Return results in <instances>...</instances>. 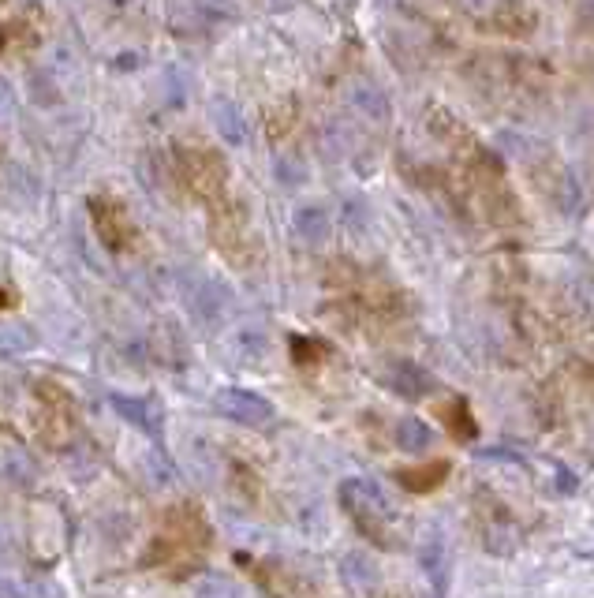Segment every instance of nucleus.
Listing matches in <instances>:
<instances>
[{
    "label": "nucleus",
    "instance_id": "obj_9",
    "mask_svg": "<svg viewBox=\"0 0 594 598\" xmlns=\"http://www.w3.org/2000/svg\"><path fill=\"white\" fill-rule=\"evenodd\" d=\"M191 299V311L202 326H217L221 314H225V292L213 285V281H198V292H187Z\"/></svg>",
    "mask_w": 594,
    "mask_h": 598
},
{
    "label": "nucleus",
    "instance_id": "obj_20",
    "mask_svg": "<svg viewBox=\"0 0 594 598\" xmlns=\"http://www.w3.org/2000/svg\"><path fill=\"white\" fill-rule=\"evenodd\" d=\"M344 217H348V225H352L355 232H363V225H367V206L359 199H348L344 202Z\"/></svg>",
    "mask_w": 594,
    "mask_h": 598
},
{
    "label": "nucleus",
    "instance_id": "obj_4",
    "mask_svg": "<svg viewBox=\"0 0 594 598\" xmlns=\"http://www.w3.org/2000/svg\"><path fill=\"white\" fill-rule=\"evenodd\" d=\"M213 408L232 419V423H243V427H269L273 423V404L266 397H258L251 389H221L213 397Z\"/></svg>",
    "mask_w": 594,
    "mask_h": 598
},
{
    "label": "nucleus",
    "instance_id": "obj_12",
    "mask_svg": "<svg viewBox=\"0 0 594 598\" xmlns=\"http://www.w3.org/2000/svg\"><path fill=\"white\" fill-rule=\"evenodd\" d=\"M430 442H434V430L426 427L423 419L408 415V419H400V423H396V445H400L404 453H426Z\"/></svg>",
    "mask_w": 594,
    "mask_h": 598
},
{
    "label": "nucleus",
    "instance_id": "obj_2",
    "mask_svg": "<svg viewBox=\"0 0 594 598\" xmlns=\"http://www.w3.org/2000/svg\"><path fill=\"white\" fill-rule=\"evenodd\" d=\"M180 176L198 199L221 202V195H225V157L213 154V150H202V146L198 150H180Z\"/></svg>",
    "mask_w": 594,
    "mask_h": 598
},
{
    "label": "nucleus",
    "instance_id": "obj_6",
    "mask_svg": "<svg viewBox=\"0 0 594 598\" xmlns=\"http://www.w3.org/2000/svg\"><path fill=\"white\" fill-rule=\"evenodd\" d=\"M340 580L344 587L352 591V595H374L378 587H382V569H378V561L363 550H352V554H344L340 561Z\"/></svg>",
    "mask_w": 594,
    "mask_h": 598
},
{
    "label": "nucleus",
    "instance_id": "obj_7",
    "mask_svg": "<svg viewBox=\"0 0 594 598\" xmlns=\"http://www.w3.org/2000/svg\"><path fill=\"white\" fill-rule=\"evenodd\" d=\"M419 565H423L426 580L434 584V591L445 595V584H449V542H445V531H441V527H430V531H426L423 546H419Z\"/></svg>",
    "mask_w": 594,
    "mask_h": 598
},
{
    "label": "nucleus",
    "instance_id": "obj_21",
    "mask_svg": "<svg viewBox=\"0 0 594 598\" xmlns=\"http://www.w3.org/2000/svg\"><path fill=\"white\" fill-rule=\"evenodd\" d=\"M23 598H64V591L57 584H49V580H38V584L23 587Z\"/></svg>",
    "mask_w": 594,
    "mask_h": 598
},
{
    "label": "nucleus",
    "instance_id": "obj_16",
    "mask_svg": "<svg viewBox=\"0 0 594 598\" xmlns=\"http://www.w3.org/2000/svg\"><path fill=\"white\" fill-rule=\"evenodd\" d=\"M445 471H449V464H430V468H419V471H400V483L419 494V490H434V486L445 479Z\"/></svg>",
    "mask_w": 594,
    "mask_h": 598
},
{
    "label": "nucleus",
    "instance_id": "obj_17",
    "mask_svg": "<svg viewBox=\"0 0 594 598\" xmlns=\"http://www.w3.org/2000/svg\"><path fill=\"white\" fill-rule=\"evenodd\" d=\"M113 408L124 419H128L131 427L139 430H154V423H150V404L146 400H135V397H113Z\"/></svg>",
    "mask_w": 594,
    "mask_h": 598
},
{
    "label": "nucleus",
    "instance_id": "obj_14",
    "mask_svg": "<svg viewBox=\"0 0 594 598\" xmlns=\"http://www.w3.org/2000/svg\"><path fill=\"white\" fill-rule=\"evenodd\" d=\"M296 232L303 236L307 243H318V240H326V232H329V214H326V206H299L296 210Z\"/></svg>",
    "mask_w": 594,
    "mask_h": 598
},
{
    "label": "nucleus",
    "instance_id": "obj_1",
    "mask_svg": "<svg viewBox=\"0 0 594 598\" xmlns=\"http://www.w3.org/2000/svg\"><path fill=\"white\" fill-rule=\"evenodd\" d=\"M337 498H340V509L363 527V535H370L378 546H393V542H389V531H385V524L393 520V509H389V501H385L382 486L370 483V479H344Z\"/></svg>",
    "mask_w": 594,
    "mask_h": 598
},
{
    "label": "nucleus",
    "instance_id": "obj_19",
    "mask_svg": "<svg viewBox=\"0 0 594 598\" xmlns=\"http://www.w3.org/2000/svg\"><path fill=\"white\" fill-rule=\"evenodd\" d=\"M195 598H240V595H236V587L228 584V580H206V584L198 587Z\"/></svg>",
    "mask_w": 594,
    "mask_h": 598
},
{
    "label": "nucleus",
    "instance_id": "obj_22",
    "mask_svg": "<svg viewBox=\"0 0 594 598\" xmlns=\"http://www.w3.org/2000/svg\"><path fill=\"white\" fill-rule=\"evenodd\" d=\"M292 356H296L299 363H303V359H307V363H311V359H318V356H322V344L303 341V337H292Z\"/></svg>",
    "mask_w": 594,
    "mask_h": 598
},
{
    "label": "nucleus",
    "instance_id": "obj_8",
    "mask_svg": "<svg viewBox=\"0 0 594 598\" xmlns=\"http://www.w3.org/2000/svg\"><path fill=\"white\" fill-rule=\"evenodd\" d=\"M535 23H538V15H535L531 4H524V0H501V8L490 15V23H486V27L497 30V34L527 38V34L535 30Z\"/></svg>",
    "mask_w": 594,
    "mask_h": 598
},
{
    "label": "nucleus",
    "instance_id": "obj_18",
    "mask_svg": "<svg viewBox=\"0 0 594 598\" xmlns=\"http://www.w3.org/2000/svg\"><path fill=\"white\" fill-rule=\"evenodd\" d=\"M236 344H240V359H247V367H258V359H262V352H266V341L258 337L255 329H243Z\"/></svg>",
    "mask_w": 594,
    "mask_h": 598
},
{
    "label": "nucleus",
    "instance_id": "obj_11",
    "mask_svg": "<svg viewBox=\"0 0 594 598\" xmlns=\"http://www.w3.org/2000/svg\"><path fill=\"white\" fill-rule=\"evenodd\" d=\"M352 105L367 116V120H374V124H382L385 116H389V98H385V90H378L374 83H355Z\"/></svg>",
    "mask_w": 594,
    "mask_h": 598
},
{
    "label": "nucleus",
    "instance_id": "obj_24",
    "mask_svg": "<svg viewBox=\"0 0 594 598\" xmlns=\"http://www.w3.org/2000/svg\"><path fill=\"white\" fill-rule=\"evenodd\" d=\"M269 8H273V12H288V8H296L299 0H266Z\"/></svg>",
    "mask_w": 594,
    "mask_h": 598
},
{
    "label": "nucleus",
    "instance_id": "obj_26",
    "mask_svg": "<svg viewBox=\"0 0 594 598\" xmlns=\"http://www.w3.org/2000/svg\"><path fill=\"white\" fill-rule=\"evenodd\" d=\"M460 4H464V8H471V12H479L482 4H490V0H460Z\"/></svg>",
    "mask_w": 594,
    "mask_h": 598
},
{
    "label": "nucleus",
    "instance_id": "obj_3",
    "mask_svg": "<svg viewBox=\"0 0 594 598\" xmlns=\"http://www.w3.org/2000/svg\"><path fill=\"white\" fill-rule=\"evenodd\" d=\"M90 221L98 228V240L109 247V251H128L135 243V228L128 221V210L113 199V195H94L90 199Z\"/></svg>",
    "mask_w": 594,
    "mask_h": 598
},
{
    "label": "nucleus",
    "instance_id": "obj_25",
    "mask_svg": "<svg viewBox=\"0 0 594 598\" xmlns=\"http://www.w3.org/2000/svg\"><path fill=\"white\" fill-rule=\"evenodd\" d=\"M12 303H15L12 288H0V307H12Z\"/></svg>",
    "mask_w": 594,
    "mask_h": 598
},
{
    "label": "nucleus",
    "instance_id": "obj_13",
    "mask_svg": "<svg viewBox=\"0 0 594 598\" xmlns=\"http://www.w3.org/2000/svg\"><path fill=\"white\" fill-rule=\"evenodd\" d=\"M30 45H38V30L30 27L27 19L0 23V57H4V53H23Z\"/></svg>",
    "mask_w": 594,
    "mask_h": 598
},
{
    "label": "nucleus",
    "instance_id": "obj_5",
    "mask_svg": "<svg viewBox=\"0 0 594 598\" xmlns=\"http://www.w3.org/2000/svg\"><path fill=\"white\" fill-rule=\"evenodd\" d=\"M210 116H213V128H217V135H221L228 146H247V143H251V124H247V113H243L240 101L213 98L210 101Z\"/></svg>",
    "mask_w": 594,
    "mask_h": 598
},
{
    "label": "nucleus",
    "instance_id": "obj_23",
    "mask_svg": "<svg viewBox=\"0 0 594 598\" xmlns=\"http://www.w3.org/2000/svg\"><path fill=\"white\" fill-rule=\"evenodd\" d=\"M277 176H281L284 184H296V180H299V176H296V165H292V161H284V157L277 161Z\"/></svg>",
    "mask_w": 594,
    "mask_h": 598
},
{
    "label": "nucleus",
    "instance_id": "obj_10",
    "mask_svg": "<svg viewBox=\"0 0 594 598\" xmlns=\"http://www.w3.org/2000/svg\"><path fill=\"white\" fill-rule=\"evenodd\" d=\"M389 385H393L396 393H404V397H426L430 389H434V378L423 371V367H415V363H393V371H389Z\"/></svg>",
    "mask_w": 594,
    "mask_h": 598
},
{
    "label": "nucleus",
    "instance_id": "obj_15",
    "mask_svg": "<svg viewBox=\"0 0 594 598\" xmlns=\"http://www.w3.org/2000/svg\"><path fill=\"white\" fill-rule=\"evenodd\" d=\"M34 348V333L19 322H0V359H12V356H27Z\"/></svg>",
    "mask_w": 594,
    "mask_h": 598
}]
</instances>
